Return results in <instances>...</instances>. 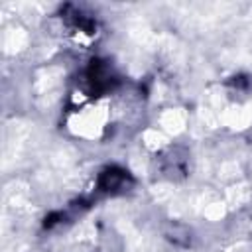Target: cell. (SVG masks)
<instances>
[{
    "label": "cell",
    "mask_w": 252,
    "mask_h": 252,
    "mask_svg": "<svg viewBox=\"0 0 252 252\" xmlns=\"http://www.w3.org/2000/svg\"><path fill=\"white\" fill-rule=\"evenodd\" d=\"M89 83H91L93 91H96V93L108 91L112 87V83H114L110 67L104 61H98V59L93 61L91 67H89Z\"/></svg>",
    "instance_id": "6da1fadb"
},
{
    "label": "cell",
    "mask_w": 252,
    "mask_h": 252,
    "mask_svg": "<svg viewBox=\"0 0 252 252\" xmlns=\"http://www.w3.org/2000/svg\"><path fill=\"white\" fill-rule=\"evenodd\" d=\"M130 179L128 171L120 169V167H108L100 173V179H98V185L100 189L104 191H116L120 187H124V183Z\"/></svg>",
    "instance_id": "7a4b0ae2"
}]
</instances>
